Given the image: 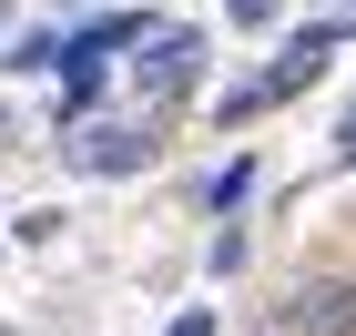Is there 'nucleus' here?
<instances>
[{"mask_svg": "<svg viewBox=\"0 0 356 336\" xmlns=\"http://www.w3.org/2000/svg\"><path fill=\"white\" fill-rule=\"evenodd\" d=\"M336 41H356V10H336V21H305V31H285L265 72L224 82V92H214L204 112H214L224 133H234V122H265V112H285V102H296V92H305V82H316V72L336 61Z\"/></svg>", "mask_w": 356, "mask_h": 336, "instance_id": "obj_1", "label": "nucleus"}, {"mask_svg": "<svg viewBox=\"0 0 356 336\" xmlns=\"http://www.w3.org/2000/svg\"><path fill=\"white\" fill-rule=\"evenodd\" d=\"M61 153H72V173H92V184H122V173H143L163 153V112H92V122L61 133Z\"/></svg>", "mask_w": 356, "mask_h": 336, "instance_id": "obj_2", "label": "nucleus"}, {"mask_svg": "<svg viewBox=\"0 0 356 336\" xmlns=\"http://www.w3.org/2000/svg\"><path fill=\"white\" fill-rule=\"evenodd\" d=\"M204 72H214V41H204L193 21H163V31H143V41H133V82H143V102H153V112L193 102Z\"/></svg>", "mask_w": 356, "mask_h": 336, "instance_id": "obj_3", "label": "nucleus"}, {"mask_svg": "<svg viewBox=\"0 0 356 336\" xmlns=\"http://www.w3.org/2000/svg\"><path fill=\"white\" fill-rule=\"evenodd\" d=\"M265 336H356V275H336V265L285 275L265 306Z\"/></svg>", "mask_w": 356, "mask_h": 336, "instance_id": "obj_4", "label": "nucleus"}, {"mask_svg": "<svg viewBox=\"0 0 356 336\" xmlns=\"http://www.w3.org/2000/svg\"><path fill=\"white\" fill-rule=\"evenodd\" d=\"M143 31H153L143 10H92V21L72 31V51H61V61H112V51H133Z\"/></svg>", "mask_w": 356, "mask_h": 336, "instance_id": "obj_5", "label": "nucleus"}, {"mask_svg": "<svg viewBox=\"0 0 356 336\" xmlns=\"http://www.w3.org/2000/svg\"><path fill=\"white\" fill-rule=\"evenodd\" d=\"M102 61H61V133H72V122H92V112H102Z\"/></svg>", "mask_w": 356, "mask_h": 336, "instance_id": "obj_6", "label": "nucleus"}, {"mask_svg": "<svg viewBox=\"0 0 356 336\" xmlns=\"http://www.w3.org/2000/svg\"><path fill=\"white\" fill-rule=\"evenodd\" d=\"M61 51H72V31H21V41H10V51H0V72H61Z\"/></svg>", "mask_w": 356, "mask_h": 336, "instance_id": "obj_7", "label": "nucleus"}, {"mask_svg": "<svg viewBox=\"0 0 356 336\" xmlns=\"http://www.w3.org/2000/svg\"><path fill=\"white\" fill-rule=\"evenodd\" d=\"M245 194H254V153H234V163H214V173H204V204H214V214H234Z\"/></svg>", "mask_w": 356, "mask_h": 336, "instance_id": "obj_8", "label": "nucleus"}, {"mask_svg": "<svg viewBox=\"0 0 356 336\" xmlns=\"http://www.w3.org/2000/svg\"><path fill=\"white\" fill-rule=\"evenodd\" d=\"M224 21H234V31H275V21H285V0H224Z\"/></svg>", "mask_w": 356, "mask_h": 336, "instance_id": "obj_9", "label": "nucleus"}, {"mask_svg": "<svg viewBox=\"0 0 356 336\" xmlns=\"http://www.w3.org/2000/svg\"><path fill=\"white\" fill-rule=\"evenodd\" d=\"M204 265H214V275H245V234H234V224H224L214 245H204Z\"/></svg>", "mask_w": 356, "mask_h": 336, "instance_id": "obj_10", "label": "nucleus"}, {"mask_svg": "<svg viewBox=\"0 0 356 336\" xmlns=\"http://www.w3.org/2000/svg\"><path fill=\"white\" fill-rule=\"evenodd\" d=\"M163 336H224V316H214V306H184V316H173Z\"/></svg>", "mask_w": 356, "mask_h": 336, "instance_id": "obj_11", "label": "nucleus"}, {"mask_svg": "<svg viewBox=\"0 0 356 336\" xmlns=\"http://www.w3.org/2000/svg\"><path fill=\"white\" fill-rule=\"evenodd\" d=\"M10 10H21V0H0V31H10Z\"/></svg>", "mask_w": 356, "mask_h": 336, "instance_id": "obj_12", "label": "nucleus"}]
</instances>
